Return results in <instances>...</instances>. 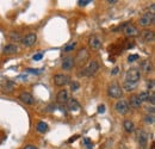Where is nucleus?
Masks as SVG:
<instances>
[{"label":"nucleus","mask_w":155,"mask_h":149,"mask_svg":"<svg viewBox=\"0 0 155 149\" xmlns=\"http://www.w3.org/2000/svg\"><path fill=\"white\" fill-rule=\"evenodd\" d=\"M36 41H37V35L36 33H28L25 37H23L22 38V43H23V45H25V47H31V45H34L35 43H36Z\"/></svg>","instance_id":"obj_8"},{"label":"nucleus","mask_w":155,"mask_h":149,"mask_svg":"<svg viewBox=\"0 0 155 149\" xmlns=\"http://www.w3.org/2000/svg\"><path fill=\"white\" fill-rule=\"evenodd\" d=\"M10 37H11L12 41H17V42H18V41H22V37H20L19 32H11Z\"/></svg>","instance_id":"obj_25"},{"label":"nucleus","mask_w":155,"mask_h":149,"mask_svg":"<svg viewBox=\"0 0 155 149\" xmlns=\"http://www.w3.org/2000/svg\"><path fill=\"white\" fill-rule=\"evenodd\" d=\"M141 69H142L145 73H151V72H152V64H151V62L147 61V60L142 61V62H141Z\"/></svg>","instance_id":"obj_20"},{"label":"nucleus","mask_w":155,"mask_h":149,"mask_svg":"<svg viewBox=\"0 0 155 149\" xmlns=\"http://www.w3.org/2000/svg\"><path fill=\"white\" fill-rule=\"evenodd\" d=\"M136 87H137V84H134V82H128V81H124V84H123V88H124L125 91H128V92L134 91Z\"/></svg>","instance_id":"obj_22"},{"label":"nucleus","mask_w":155,"mask_h":149,"mask_svg":"<svg viewBox=\"0 0 155 149\" xmlns=\"http://www.w3.org/2000/svg\"><path fill=\"white\" fill-rule=\"evenodd\" d=\"M107 2H109V4H111V5H115V4H117L118 1H117V0H109Z\"/></svg>","instance_id":"obj_40"},{"label":"nucleus","mask_w":155,"mask_h":149,"mask_svg":"<svg viewBox=\"0 0 155 149\" xmlns=\"http://www.w3.org/2000/svg\"><path fill=\"white\" fill-rule=\"evenodd\" d=\"M79 87H80L79 82H77V81H72V82H71V90H72V92L78 91V90H79Z\"/></svg>","instance_id":"obj_26"},{"label":"nucleus","mask_w":155,"mask_h":149,"mask_svg":"<svg viewBox=\"0 0 155 149\" xmlns=\"http://www.w3.org/2000/svg\"><path fill=\"white\" fill-rule=\"evenodd\" d=\"M154 98H155V97H154V93H152V94L149 96V100H151V103H152V104H154V102H155Z\"/></svg>","instance_id":"obj_36"},{"label":"nucleus","mask_w":155,"mask_h":149,"mask_svg":"<svg viewBox=\"0 0 155 149\" xmlns=\"http://www.w3.org/2000/svg\"><path fill=\"white\" fill-rule=\"evenodd\" d=\"M148 87H149L151 90H154V81H153V80H151V81L148 82Z\"/></svg>","instance_id":"obj_34"},{"label":"nucleus","mask_w":155,"mask_h":149,"mask_svg":"<svg viewBox=\"0 0 155 149\" xmlns=\"http://www.w3.org/2000/svg\"><path fill=\"white\" fill-rule=\"evenodd\" d=\"M34 61H39L41 59H42V54H36V55H34Z\"/></svg>","instance_id":"obj_32"},{"label":"nucleus","mask_w":155,"mask_h":149,"mask_svg":"<svg viewBox=\"0 0 155 149\" xmlns=\"http://www.w3.org/2000/svg\"><path fill=\"white\" fill-rule=\"evenodd\" d=\"M98 112L99 113H104L105 112V105H99L98 106Z\"/></svg>","instance_id":"obj_31"},{"label":"nucleus","mask_w":155,"mask_h":149,"mask_svg":"<svg viewBox=\"0 0 155 149\" xmlns=\"http://www.w3.org/2000/svg\"><path fill=\"white\" fill-rule=\"evenodd\" d=\"M137 97L140 98V100H141V102H148V100H149V92L143 91V92H141Z\"/></svg>","instance_id":"obj_24"},{"label":"nucleus","mask_w":155,"mask_h":149,"mask_svg":"<svg viewBox=\"0 0 155 149\" xmlns=\"http://www.w3.org/2000/svg\"><path fill=\"white\" fill-rule=\"evenodd\" d=\"M154 38H155L154 31H152V30H145L142 32V39H143V42L149 43V42H153Z\"/></svg>","instance_id":"obj_15"},{"label":"nucleus","mask_w":155,"mask_h":149,"mask_svg":"<svg viewBox=\"0 0 155 149\" xmlns=\"http://www.w3.org/2000/svg\"><path fill=\"white\" fill-rule=\"evenodd\" d=\"M141 104H142V102L140 100V98H139L137 96H131V97L129 98V104H128V105H130V107H133V109H139V107L141 106Z\"/></svg>","instance_id":"obj_17"},{"label":"nucleus","mask_w":155,"mask_h":149,"mask_svg":"<svg viewBox=\"0 0 155 149\" xmlns=\"http://www.w3.org/2000/svg\"><path fill=\"white\" fill-rule=\"evenodd\" d=\"M123 127H124V130H125L127 133H129V134L135 130V124H134L131 121H125V122L123 123Z\"/></svg>","instance_id":"obj_19"},{"label":"nucleus","mask_w":155,"mask_h":149,"mask_svg":"<svg viewBox=\"0 0 155 149\" xmlns=\"http://www.w3.org/2000/svg\"><path fill=\"white\" fill-rule=\"evenodd\" d=\"M88 44H89V47L93 49V50H98L100 47H101V39L98 37V36H92L91 38H89V41H88Z\"/></svg>","instance_id":"obj_11"},{"label":"nucleus","mask_w":155,"mask_h":149,"mask_svg":"<svg viewBox=\"0 0 155 149\" xmlns=\"http://www.w3.org/2000/svg\"><path fill=\"white\" fill-rule=\"evenodd\" d=\"M56 99H57V102H59L60 104H67V102H68V99H69L67 90H61V91L57 93Z\"/></svg>","instance_id":"obj_12"},{"label":"nucleus","mask_w":155,"mask_h":149,"mask_svg":"<svg viewBox=\"0 0 155 149\" xmlns=\"http://www.w3.org/2000/svg\"><path fill=\"white\" fill-rule=\"evenodd\" d=\"M18 51V47L16 44H7L4 47V50L2 53L6 54V55H11V54H16Z\"/></svg>","instance_id":"obj_18"},{"label":"nucleus","mask_w":155,"mask_h":149,"mask_svg":"<svg viewBox=\"0 0 155 149\" xmlns=\"http://www.w3.org/2000/svg\"><path fill=\"white\" fill-rule=\"evenodd\" d=\"M29 73H32V74H39L41 72H42V69H31V68H29V69H26Z\"/></svg>","instance_id":"obj_30"},{"label":"nucleus","mask_w":155,"mask_h":149,"mask_svg":"<svg viewBox=\"0 0 155 149\" xmlns=\"http://www.w3.org/2000/svg\"><path fill=\"white\" fill-rule=\"evenodd\" d=\"M67 105H68L69 111H72V112L73 111H80V104H79V102H78L77 99H74V98L68 99Z\"/></svg>","instance_id":"obj_16"},{"label":"nucleus","mask_w":155,"mask_h":149,"mask_svg":"<svg viewBox=\"0 0 155 149\" xmlns=\"http://www.w3.org/2000/svg\"><path fill=\"white\" fill-rule=\"evenodd\" d=\"M36 128H37V131L38 133H42V134H44V133L48 131V124L44 123V122H38Z\"/></svg>","instance_id":"obj_21"},{"label":"nucleus","mask_w":155,"mask_h":149,"mask_svg":"<svg viewBox=\"0 0 155 149\" xmlns=\"http://www.w3.org/2000/svg\"><path fill=\"white\" fill-rule=\"evenodd\" d=\"M123 27H124V32H125V35H127V36L135 37V36H137V35H139V30H137L134 25H131V24H125Z\"/></svg>","instance_id":"obj_10"},{"label":"nucleus","mask_w":155,"mask_h":149,"mask_svg":"<svg viewBox=\"0 0 155 149\" xmlns=\"http://www.w3.org/2000/svg\"><path fill=\"white\" fill-rule=\"evenodd\" d=\"M136 60H139V55H136V54L129 55V57H128V61H129V62H134V61H136Z\"/></svg>","instance_id":"obj_28"},{"label":"nucleus","mask_w":155,"mask_h":149,"mask_svg":"<svg viewBox=\"0 0 155 149\" xmlns=\"http://www.w3.org/2000/svg\"><path fill=\"white\" fill-rule=\"evenodd\" d=\"M88 57H89V54H88V51H87V49H80L79 51H78L77 56H75V59H74V63H77L79 66H81V64H85L87 61H88Z\"/></svg>","instance_id":"obj_4"},{"label":"nucleus","mask_w":155,"mask_h":149,"mask_svg":"<svg viewBox=\"0 0 155 149\" xmlns=\"http://www.w3.org/2000/svg\"><path fill=\"white\" fill-rule=\"evenodd\" d=\"M98 69H99V63H98V61L92 60V61H89L88 66H87L85 69H82V72H81L79 75H83V76H92V75H94V74L98 72Z\"/></svg>","instance_id":"obj_1"},{"label":"nucleus","mask_w":155,"mask_h":149,"mask_svg":"<svg viewBox=\"0 0 155 149\" xmlns=\"http://www.w3.org/2000/svg\"><path fill=\"white\" fill-rule=\"evenodd\" d=\"M75 47H77V42H72V43L67 44V45L63 48V51H65V53H71V51H73V50L75 49Z\"/></svg>","instance_id":"obj_23"},{"label":"nucleus","mask_w":155,"mask_h":149,"mask_svg":"<svg viewBox=\"0 0 155 149\" xmlns=\"http://www.w3.org/2000/svg\"><path fill=\"white\" fill-rule=\"evenodd\" d=\"M154 19H155V16L153 12H147L145 13L141 18H140V25L143 26V27H147L149 25H152L154 23Z\"/></svg>","instance_id":"obj_5"},{"label":"nucleus","mask_w":155,"mask_h":149,"mask_svg":"<svg viewBox=\"0 0 155 149\" xmlns=\"http://www.w3.org/2000/svg\"><path fill=\"white\" fill-rule=\"evenodd\" d=\"M19 99L24 103V104H26V105H34L35 104V98H34V96L32 94H30L29 92H22L20 94H19Z\"/></svg>","instance_id":"obj_9"},{"label":"nucleus","mask_w":155,"mask_h":149,"mask_svg":"<svg viewBox=\"0 0 155 149\" xmlns=\"http://www.w3.org/2000/svg\"><path fill=\"white\" fill-rule=\"evenodd\" d=\"M107 93H109V96H110L111 98L118 99V98H121V97H122V94H123V90H122V87H121L117 82H113V84H111V85L109 86V88H107Z\"/></svg>","instance_id":"obj_2"},{"label":"nucleus","mask_w":155,"mask_h":149,"mask_svg":"<svg viewBox=\"0 0 155 149\" xmlns=\"http://www.w3.org/2000/svg\"><path fill=\"white\" fill-rule=\"evenodd\" d=\"M73 66H74V59H73V57L67 56V57H65V59L62 60V68H63L65 70L72 69Z\"/></svg>","instance_id":"obj_13"},{"label":"nucleus","mask_w":155,"mask_h":149,"mask_svg":"<svg viewBox=\"0 0 155 149\" xmlns=\"http://www.w3.org/2000/svg\"><path fill=\"white\" fill-rule=\"evenodd\" d=\"M118 70H119V68H118V67H115V68L112 69V74H113V75H115V74H117V73H118Z\"/></svg>","instance_id":"obj_38"},{"label":"nucleus","mask_w":155,"mask_h":149,"mask_svg":"<svg viewBox=\"0 0 155 149\" xmlns=\"http://www.w3.org/2000/svg\"><path fill=\"white\" fill-rule=\"evenodd\" d=\"M140 78H141V73L136 68H130L127 72V74H125V81H128V82L137 84L139 80H140Z\"/></svg>","instance_id":"obj_3"},{"label":"nucleus","mask_w":155,"mask_h":149,"mask_svg":"<svg viewBox=\"0 0 155 149\" xmlns=\"http://www.w3.org/2000/svg\"><path fill=\"white\" fill-rule=\"evenodd\" d=\"M137 141L142 147H145L147 145V141H148V134L143 130L137 131Z\"/></svg>","instance_id":"obj_14"},{"label":"nucleus","mask_w":155,"mask_h":149,"mask_svg":"<svg viewBox=\"0 0 155 149\" xmlns=\"http://www.w3.org/2000/svg\"><path fill=\"white\" fill-rule=\"evenodd\" d=\"M145 121H146V123L152 124V123H154V116H153V115H151V116H146V117H145Z\"/></svg>","instance_id":"obj_27"},{"label":"nucleus","mask_w":155,"mask_h":149,"mask_svg":"<svg viewBox=\"0 0 155 149\" xmlns=\"http://www.w3.org/2000/svg\"><path fill=\"white\" fill-rule=\"evenodd\" d=\"M83 142H85V143L88 146V148H91V141H89L88 139H85V140H83Z\"/></svg>","instance_id":"obj_37"},{"label":"nucleus","mask_w":155,"mask_h":149,"mask_svg":"<svg viewBox=\"0 0 155 149\" xmlns=\"http://www.w3.org/2000/svg\"><path fill=\"white\" fill-rule=\"evenodd\" d=\"M78 137H79V135H74V136H73L72 139H69V140H68V143H73L74 141H77Z\"/></svg>","instance_id":"obj_33"},{"label":"nucleus","mask_w":155,"mask_h":149,"mask_svg":"<svg viewBox=\"0 0 155 149\" xmlns=\"http://www.w3.org/2000/svg\"><path fill=\"white\" fill-rule=\"evenodd\" d=\"M23 149H37V147H35V146H31V145H29V146H26L25 148Z\"/></svg>","instance_id":"obj_39"},{"label":"nucleus","mask_w":155,"mask_h":149,"mask_svg":"<svg viewBox=\"0 0 155 149\" xmlns=\"http://www.w3.org/2000/svg\"><path fill=\"white\" fill-rule=\"evenodd\" d=\"M69 82V76L65 74H56L54 76V84L59 87H63Z\"/></svg>","instance_id":"obj_7"},{"label":"nucleus","mask_w":155,"mask_h":149,"mask_svg":"<svg viewBox=\"0 0 155 149\" xmlns=\"http://www.w3.org/2000/svg\"><path fill=\"white\" fill-rule=\"evenodd\" d=\"M55 109H56V105H55V104H51V105L48 107V111H55Z\"/></svg>","instance_id":"obj_35"},{"label":"nucleus","mask_w":155,"mask_h":149,"mask_svg":"<svg viewBox=\"0 0 155 149\" xmlns=\"http://www.w3.org/2000/svg\"><path fill=\"white\" fill-rule=\"evenodd\" d=\"M115 109H116V111H117L118 113H121V115H125V113H128V111H129L128 102H127V100H124V99L118 100V102L116 103V105H115Z\"/></svg>","instance_id":"obj_6"},{"label":"nucleus","mask_w":155,"mask_h":149,"mask_svg":"<svg viewBox=\"0 0 155 149\" xmlns=\"http://www.w3.org/2000/svg\"><path fill=\"white\" fill-rule=\"evenodd\" d=\"M78 4H79V6H86V5L91 4V1L89 0H80V1H78Z\"/></svg>","instance_id":"obj_29"}]
</instances>
